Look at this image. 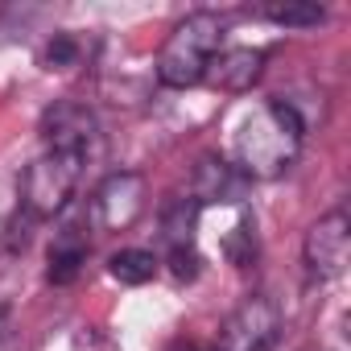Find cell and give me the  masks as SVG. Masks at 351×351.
<instances>
[{
  "label": "cell",
  "mask_w": 351,
  "mask_h": 351,
  "mask_svg": "<svg viewBox=\"0 0 351 351\" xmlns=\"http://www.w3.org/2000/svg\"><path fill=\"white\" fill-rule=\"evenodd\" d=\"M219 50H223V21L215 13H191L165 38V46L157 54V79L178 91L195 87L207 79V66Z\"/></svg>",
  "instance_id": "2"
},
{
  "label": "cell",
  "mask_w": 351,
  "mask_h": 351,
  "mask_svg": "<svg viewBox=\"0 0 351 351\" xmlns=\"http://www.w3.org/2000/svg\"><path fill=\"white\" fill-rule=\"evenodd\" d=\"M95 223L104 232H124L141 219L145 211V178L136 169H120V173H108L104 186L95 191Z\"/></svg>",
  "instance_id": "5"
},
{
  "label": "cell",
  "mask_w": 351,
  "mask_h": 351,
  "mask_svg": "<svg viewBox=\"0 0 351 351\" xmlns=\"http://www.w3.org/2000/svg\"><path fill=\"white\" fill-rule=\"evenodd\" d=\"M79 62V42L71 38V34H58L46 50H42V66L46 71H66V66H75Z\"/></svg>",
  "instance_id": "14"
},
{
  "label": "cell",
  "mask_w": 351,
  "mask_h": 351,
  "mask_svg": "<svg viewBox=\"0 0 351 351\" xmlns=\"http://www.w3.org/2000/svg\"><path fill=\"white\" fill-rule=\"evenodd\" d=\"M83 173V157L75 153H58L46 149L42 157H34L21 173V207L34 219H50L66 207V199L75 195V182Z\"/></svg>",
  "instance_id": "3"
},
{
  "label": "cell",
  "mask_w": 351,
  "mask_h": 351,
  "mask_svg": "<svg viewBox=\"0 0 351 351\" xmlns=\"http://www.w3.org/2000/svg\"><path fill=\"white\" fill-rule=\"evenodd\" d=\"M347 261H351V223L343 211H330L306 232V265L318 277H339Z\"/></svg>",
  "instance_id": "7"
},
{
  "label": "cell",
  "mask_w": 351,
  "mask_h": 351,
  "mask_svg": "<svg viewBox=\"0 0 351 351\" xmlns=\"http://www.w3.org/2000/svg\"><path fill=\"white\" fill-rule=\"evenodd\" d=\"M108 273L120 281V285H145L157 277V256L145 252V248H124L108 261Z\"/></svg>",
  "instance_id": "11"
},
{
  "label": "cell",
  "mask_w": 351,
  "mask_h": 351,
  "mask_svg": "<svg viewBox=\"0 0 351 351\" xmlns=\"http://www.w3.org/2000/svg\"><path fill=\"white\" fill-rule=\"evenodd\" d=\"M42 136H46V149L87 157V149H91L95 136H99V124H95V116H91L83 104L62 99V104L46 108V116H42Z\"/></svg>",
  "instance_id": "6"
},
{
  "label": "cell",
  "mask_w": 351,
  "mask_h": 351,
  "mask_svg": "<svg viewBox=\"0 0 351 351\" xmlns=\"http://www.w3.org/2000/svg\"><path fill=\"white\" fill-rule=\"evenodd\" d=\"M244 191H248V178L236 165H228L219 157H203V165L195 173V199L199 203H240Z\"/></svg>",
  "instance_id": "9"
},
{
  "label": "cell",
  "mask_w": 351,
  "mask_h": 351,
  "mask_svg": "<svg viewBox=\"0 0 351 351\" xmlns=\"http://www.w3.org/2000/svg\"><path fill=\"white\" fill-rule=\"evenodd\" d=\"M0 351H13V322L5 310H0Z\"/></svg>",
  "instance_id": "16"
},
{
  "label": "cell",
  "mask_w": 351,
  "mask_h": 351,
  "mask_svg": "<svg viewBox=\"0 0 351 351\" xmlns=\"http://www.w3.org/2000/svg\"><path fill=\"white\" fill-rule=\"evenodd\" d=\"M83 265H87V240H83V232L79 228H62L54 236V244H50V269H46V277L54 285H71L83 273Z\"/></svg>",
  "instance_id": "10"
},
{
  "label": "cell",
  "mask_w": 351,
  "mask_h": 351,
  "mask_svg": "<svg viewBox=\"0 0 351 351\" xmlns=\"http://www.w3.org/2000/svg\"><path fill=\"white\" fill-rule=\"evenodd\" d=\"M265 71V50H252V46H236V50H219L207 66V79L219 87V91H248Z\"/></svg>",
  "instance_id": "8"
},
{
  "label": "cell",
  "mask_w": 351,
  "mask_h": 351,
  "mask_svg": "<svg viewBox=\"0 0 351 351\" xmlns=\"http://www.w3.org/2000/svg\"><path fill=\"white\" fill-rule=\"evenodd\" d=\"M265 17H269L273 25H285V29H310V25H318L326 13H322V5H269Z\"/></svg>",
  "instance_id": "13"
},
{
  "label": "cell",
  "mask_w": 351,
  "mask_h": 351,
  "mask_svg": "<svg viewBox=\"0 0 351 351\" xmlns=\"http://www.w3.org/2000/svg\"><path fill=\"white\" fill-rule=\"evenodd\" d=\"M277 339H281V310H277V302L265 298V293H252L219 326L215 351H273Z\"/></svg>",
  "instance_id": "4"
},
{
  "label": "cell",
  "mask_w": 351,
  "mask_h": 351,
  "mask_svg": "<svg viewBox=\"0 0 351 351\" xmlns=\"http://www.w3.org/2000/svg\"><path fill=\"white\" fill-rule=\"evenodd\" d=\"M223 256L232 261V265H252V256H256V228H252V219L248 215H240V223L223 236Z\"/></svg>",
  "instance_id": "12"
},
{
  "label": "cell",
  "mask_w": 351,
  "mask_h": 351,
  "mask_svg": "<svg viewBox=\"0 0 351 351\" xmlns=\"http://www.w3.org/2000/svg\"><path fill=\"white\" fill-rule=\"evenodd\" d=\"M169 265H173V277H178V281H195V277L203 273V256L195 252V244L169 248Z\"/></svg>",
  "instance_id": "15"
},
{
  "label": "cell",
  "mask_w": 351,
  "mask_h": 351,
  "mask_svg": "<svg viewBox=\"0 0 351 351\" xmlns=\"http://www.w3.org/2000/svg\"><path fill=\"white\" fill-rule=\"evenodd\" d=\"M302 136H306V124H302L298 108L285 99H273L244 120V128L236 136V161H240L236 169L248 182L252 178H281L302 153Z\"/></svg>",
  "instance_id": "1"
}]
</instances>
